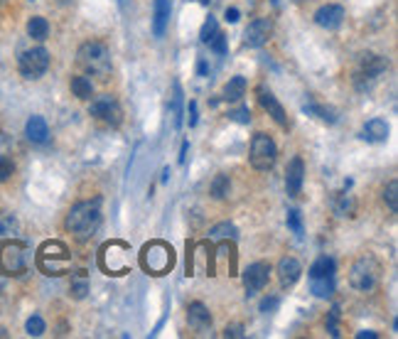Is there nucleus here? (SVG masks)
<instances>
[{"label": "nucleus", "instance_id": "f03ea898", "mask_svg": "<svg viewBox=\"0 0 398 339\" xmlns=\"http://www.w3.org/2000/svg\"><path fill=\"white\" fill-rule=\"evenodd\" d=\"M76 62H79V67L87 72V74L98 76V79H109L111 69H113L109 47L98 40L84 42V45L79 47V52H76Z\"/></svg>", "mask_w": 398, "mask_h": 339}, {"label": "nucleus", "instance_id": "c9c22d12", "mask_svg": "<svg viewBox=\"0 0 398 339\" xmlns=\"http://www.w3.org/2000/svg\"><path fill=\"white\" fill-rule=\"evenodd\" d=\"M25 329H27V334L30 337H42V334H45V320H42L40 315H32L27 320V325H25Z\"/></svg>", "mask_w": 398, "mask_h": 339}, {"label": "nucleus", "instance_id": "39448f33", "mask_svg": "<svg viewBox=\"0 0 398 339\" xmlns=\"http://www.w3.org/2000/svg\"><path fill=\"white\" fill-rule=\"evenodd\" d=\"M71 265V253L62 241H45L37 251V268L45 276H64Z\"/></svg>", "mask_w": 398, "mask_h": 339}, {"label": "nucleus", "instance_id": "ddd939ff", "mask_svg": "<svg viewBox=\"0 0 398 339\" xmlns=\"http://www.w3.org/2000/svg\"><path fill=\"white\" fill-rule=\"evenodd\" d=\"M268 276H271V265L258 261V263H251L246 270H243V287H246V293H258L263 290L265 283H268Z\"/></svg>", "mask_w": 398, "mask_h": 339}, {"label": "nucleus", "instance_id": "423d86ee", "mask_svg": "<svg viewBox=\"0 0 398 339\" xmlns=\"http://www.w3.org/2000/svg\"><path fill=\"white\" fill-rule=\"evenodd\" d=\"M386 69H388L386 57H381V54H374V52L362 54V57H359L357 69H354V76H352L354 87H357L359 91H369Z\"/></svg>", "mask_w": 398, "mask_h": 339}, {"label": "nucleus", "instance_id": "b1692460", "mask_svg": "<svg viewBox=\"0 0 398 339\" xmlns=\"http://www.w3.org/2000/svg\"><path fill=\"white\" fill-rule=\"evenodd\" d=\"M302 111H305L307 116H315V118H320V121L324 123H337V113L335 109H329V106H322V104H315V101H310V104L302 106Z\"/></svg>", "mask_w": 398, "mask_h": 339}, {"label": "nucleus", "instance_id": "09e8293b", "mask_svg": "<svg viewBox=\"0 0 398 339\" xmlns=\"http://www.w3.org/2000/svg\"><path fill=\"white\" fill-rule=\"evenodd\" d=\"M8 148V138L5 135H3V133H0V155H3V150Z\"/></svg>", "mask_w": 398, "mask_h": 339}, {"label": "nucleus", "instance_id": "c03bdc74", "mask_svg": "<svg viewBox=\"0 0 398 339\" xmlns=\"http://www.w3.org/2000/svg\"><path fill=\"white\" fill-rule=\"evenodd\" d=\"M239 18H241V12H239L236 8H226V12H224L226 23H239Z\"/></svg>", "mask_w": 398, "mask_h": 339}, {"label": "nucleus", "instance_id": "37998d69", "mask_svg": "<svg viewBox=\"0 0 398 339\" xmlns=\"http://www.w3.org/2000/svg\"><path fill=\"white\" fill-rule=\"evenodd\" d=\"M224 337H231V339L246 337V332H243V325H229V327L224 329Z\"/></svg>", "mask_w": 398, "mask_h": 339}, {"label": "nucleus", "instance_id": "a19ab883", "mask_svg": "<svg viewBox=\"0 0 398 339\" xmlns=\"http://www.w3.org/2000/svg\"><path fill=\"white\" fill-rule=\"evenodd\" d=\"M12 170H15V165H12V162L8 160L5 155H0V182H5V179H10Z\"/></svg>", "mask_w": 398, "mask_h": 339}, {"label": "nucleus", "instance_id": "ea45409f", "mask_svg": "<svg viewBox=\"0 0 398 339\" xmlns=\"http://www.w3.org/2000/svg\"><path fill=\"white\" fill-rule=\"evenodd\" d=\"M288 226L295 231V234H302V219H300V212H298V209H290L288 212Z\"/></svg>", "mask_w": 398, "mask_h": 339}, {"label": "nucleus", "instance_id": "393cba45", "mask_svg": "<svg viewBox=\"0 0 398 339\" xmlns=\"http://www.w3.org/2000/svg\"><path fill=\"white\" fill-rule=\"evenodd\" d=\"M310 290L318 298H329L335 293V276H322V278H310Z\"/></svg>", "mask_w": 398, "mask_h": 339}, {"label": "nucleus", "instance_id": "3c124183", "mask_svg": "<svg viewBox=\"0 0 398 339\" xmlns=\"http://www.w3.org/2000/svg\"><path fill=\"white\" fill-rule=\"evenodd\" d=\"M0 337H8V332H5V329H0Z\"/></svg>", "mask_w": 398, "mask_h": 339}, {"label": "nucleus", "instance_id": "dca6fc26", "mask_svg": "<svg viewBox=\"0 0 398 339\" xmlns=\"http://www.w3.org/2000/svg\"><path fill=\"white\" fill-rule=\"evenodd\" d=\"M315 23L324 30H337L344 23V8L329 3V6H322L318 12H315Z\"/></svg>", "mask_w": 398, "mask_h": 339}, {"label": "nucleus", "instance_id": "de8ad7c7", "mask_svg": "<svg viewBox=\"0 0 398 339\" xmlns=\"http://www.w3.org/2000/svg\"><path fill=\"white\" fill-rule=\"evenodd\" d=\"M190 126H197V104H190Z\"/></svg>", "mask_w": 398, "mask_h": 339}, {"label": "nucleus", "instance_id": "7ed1b4c3", "mask_svg": "<svg viewBox=\"0 0 398 339\" xmlns=\"http://www.w3.org/2000/svg\"><path fill=\"white\" fill-rule=\"evenodd\" d=\"M381 273L384 268L374 253H362L349 268V285L359 293H374L381 283Z\"/></svg>", "mask_w": 398, "mask_h": 339}, {"label": "nucleus", "instance_id": "473e14b6", "mask_svg": "<svg viewBox=\"0 0 398 339\" xmlns=\"http://www.w3.org/2000/svg\"><path fill=\"white\" fill-rule=\"evenodd\" d=\"M69 295L74 300H84L89 295V281L87 276H74L71 278V285H69Z\"/></svg>", "mask_w": 398, "mask_h": 339}, {"label": "nucleus", "instance_id": "a211bd4d", "mask_svg": "<svg viewBox=\"0 0 398 339\" xmlns=\"http://www.w3.org/2000/svg\"><path fill=\"white\" fill-rule=\"evenodd\" d=\"M170 12H173L170 0H155V10H153V32H155V37L165 35L170 23Z\"/></svg>", "mask_w": 398, "mask_h": 339}, {"label": "nucleus", "instance_id": "1a4fd4ad", "mask_svg": "<svg viewBox=\"0 0 398 339\" xmlns=\"http://www.w3.org/2000/svg\"><path fill=\"white\" fill-rule=\"evenodd\" d=\"M27 268V253L20 241H5L0 243V273L5 276H20Z\"/></svg>", "mask_w": 398, "mask_h": 339}, {"label": "nucleus", "instance_id": "79ce46f5", "mask_svg": "<svg viewBox=\"0 0 398 339\" xmlns=\"http://www.w3.org/2000/svg\"><path fill=\"white\" fill-rule=\"evenodd\" d=\"M278 305H280V300H278L276 295H268V298L261 300V312H273V310H278Z\"/></svg>", "mask_w": 398, "mask_h": 339}, {"label": "nucleus", "instance_id": "49530a36", "mask_svg": "<svg viewBox=\"0 0 398 339\" xmlns=\"http://www.w3.org/2000/svg\"><path fill=\"white\" fill-rule=\"evenodd\" d=\"M187 150H190V143L185 140V143H182V150H179V162H182V165L187 162Z\"/></svg>", "mask_w": 398, "mask_h": 339}, {"label": "nucleus", "instance_id": "603ef678", "mask_svg": "<svg viewBox=\"0 0 398 339\" xmlns=\"http://www.w3.org/2000/svg\"><path fill=\"white\" fill-rule=\"evenodd\" d=\"M199 3H202V6H209V0H199Z\"/></svg>", "mask_w": 398, "mask_h": 339}, {"label": "nucleus", "instance_id": "4468645a", "mask_svg": "<svg viewBox=\"0 0 398 339\" xmlns=\"http://www.w3.org/2000/svg\"><path fill=\"white\" fill-rule=\"evenodd\" d=\"M302 182H305V162H302V157H293L288 170H285V192H288V197L300 195Z\"/></svg>", "mask_w": 398, "mask_h": 339}, {"label": "nucleus", "instance_id": "f257e3e1", "mask_svg": "<svg viewBox=\"0 0 398 339\" xmlns=\"http://www.w3.org/2000/svg\"><path fill=\"white\" fill-rule=\"evenodd\" d=\"M101 219H104V214H101V197L81 199L69 209V214L64 219V229L69 231L76 241L84 243L98 231Z\"/></svg>", "mask_w": 398, "mask_h": 339}, {"label": "nucleus", "instance_id": "4c0bfd02", "mask_svg": "<svg viewBox=\"0 0 398 339\" xmlns=\"http://www.w3.org/2000/svg\"><path fill=\"white\" fill-rule=\"evenodd\" d=\"M207 45H209V50H214L217 54H226V37L221 35V32H217Z\"/></svg>", "mask_w": 398, "mask_h": 339}, {"label": "nucleus", "instance_id": "20e7f679", "mask_svg": "<svg viewBox=\"0 0 398 339\" xmlns=\"http://www.w3.org/2000/svg\"><path fill=\"white\" fill-rule=\"evenodd\" d=\"M140 268L148 273V276H165L175 268V248L170 243L155 241L145 243L143 251H140Z\"/></svg>", "mask_w": 398, "mask_h": 339}, {"label": "nucleus", "instance_id": "6e6552de", "mask_svg": "<svg viewBox=\"0 0 398 339\" xmlns=\"http://www.w3.org/2000/svg\"><path fill=\"white\" fill-rule=\"evenodd\" d=\"M128 253H131L128 243L109 241L104 243V248L98 253V265H101L109 276H123V273H128Z\"/></svg>", "mask_w": 398, "mask_h": 339}, {"label": "nucleus", "instance_id": "5701e85b", "mask_svg": "<svg viewBox=\"0 0 398 339\" xmlns=\"http://www.w3.org/2000/svg\"><path fill=\"white\" fill-rule=\"evenodd\" d=\"M243 94H246V79H243V76H234V79L226 81L221 98H224V101H241Z\"/></svg>", "mask_w": 398, "mask_h": 339}, {"label": "nucleus", "instance_id": "f704fd0d", "mask_svg": "<svg viewBox=\"0 0 398 339\" xmlns=\"http://www.w3.org/2000/svg\"><path fill=\"white\" fill-rule=\"evenodd\" d=\"M217 32H219V23H217V18H212V15H209V18L204 20L202 30H199V40H202L204 45H207V42L212 40V37L217 35Z\"/></svg>", "mask_w": 398, "mask_h": 339}, {"label": "nucleus", "instance_id": "a18cd8bd", "mask_svg": "<svg viewBox=\"0 0 398 339\" xmlns=\"http://www.w3.org/2000/svg\"><path fill=\"white\" fill-rule=\"evenodd\" d=\"M379 334L371 332V329H362V332H357V339H376Z\"/></svg>", "mask_w": 398, "mask_h": 339}, {"label": "nucleus", "instance_id": "2f4dec72", "mask_svg": "<svg viewBox=\"0 0 398 339\" xmlns=\"http://www.w3.org/2000/svg\"><path fill=\"white\" fill-rule=\"evenodd\" d=\"M229 190H231V179L226 175H217L212 182V197L214 199H226L229 197Z\"/></svg>", "mask_w": 398, "mask_h": 339}, {"label": "nucleus", "instance_id": "72a5a7b5", "mask_svg": "<svg viewBox=\"0 0 398 339\" xmlns=\"http://www.w3.org/2000/svg\"><path fill=\"white\" fill-rule=\"evenodd\" d=\"M384 201H386L388 209H391L393 214L398 212V182L396 179H391V182L384 187Z\"/></svg>", "mask_w": 398, "mask_h": 339}, {"label": "nucleus", "instance_id": "a878e982", "mask_svg": "<svg viewBox=\"0 0 398 339\" xmlns=\"http://www.w3.org/2000/svg\"><path fill=\"white\" fill-rule=\"evenodd\" d=\"M209 239H214V241H236L239 239V231L234 224H229V221H224V224H217L209 229Z\"/></svg>", "mask_w": 398, "mask_h": 339}, {"label": "nucleus", "instance_id": "5fc2aeb1", "mask_svg": "<svg viewBox=\"0 0 398 339\" xmlns=\"http://www.w3.org/2000/svg\"><path fill=\"white\" fill-rule=\"evenodd\" d=\"M59 3H67V0H59Z\"/></svg>", "mask_w": 398, "mask_h": 339}, {"label": "nucleus", "instance_id": "6ab92c4d", "mask_svg": "<svg viewBox=\"0 0 398 339\" xmlns=\"http://www.w3.org/2000/svg\"><path fill=\"white\" fill-rule=\"evenodd\" d=\"M362 138L369 140V143H384L388 138V123L384 118H371L362 128Z\"/></svg>", "mask_w": 398, "mask_h": 339}, {"label": "nucleus", "instance_id": "f3484780", "mask_svg": "<svg viewBox=\"0 0 398 339\" xmlns=\"http://www.w3.org/2000/svg\"><path fill=\"white\" fill-rule=\"evenodd\" d=\"M302 276V265L298 259H293V256H285V259H280V263H278V281H280V285L283 287H293L295 283L300 281Z\"/></svg>", "mask_w": 398, "mask_h": 339}, {"label": "nucleus", "instance_id": "f8f14e48", "mask_svg": "<svg viewBox=\"0 0 398 339\" xmlns=\"http://www.w3.org/2000/svg\"><path fill=\"white\" fill-rule=\"evenodd\" d=\"M273 35V20L271 18H256L243 30V45L246 47H263Z\"/></svg>", "mask_w": 398, "mask_h": 339}, {"label": "nucleus", "instance_id": "58836bf2", "mask_svg": "<svg viewBox=\"0 0 398 339\" xmlns=\"http://www.w3.org/2000/svg\"><path fill=\"white\" fill-rule=\"evenodd\" d=\"M231 121L236 123H251V111H248V106H239L236 111H231Z\"/></svg>", "mask_w": 398, "mask_h": 339}, {"label": "nucleus", "instance_id": "2eb2a0df", "mask_svg": "<svg viewBox=\"0 0 398 339\" xmlns=\"http://www.w3.org/2000/svg\"><path fill=\"white\" fill-rule=\"evenodd\" d=\"M258 104L263 106L265 111H268V116H271V118L278 123V126L288 131V126H290V123H288V116H285V109L280 106V101H278V98L273 96V91H268V89L261 87V89H258Z\"/></svg>", "mask_w": 398, "mask_h": 339}, {"label": "nucleus", "instance_id": "c756f323", "mask_svg": "<svg viewBox=\"0 0 398 339\" xmlns=\"http://www.w3.org/2000/svg\"><path fill=\"white\" fill-rule=\"evenodd\" d=\"M27 35L32 37V40H37V42L47 40V35H49V23H47L45 18H40V15L30 18V23H27Z\"/></svg>", "mask_w": 398, "mask_h": 339}, {"label": "nucleus", "instance_id": "864d4df0", "mask_svg": "<svg viewBox=\"0 0 398 339\" xmlns=\"http://www.w3.org/2000/svg\"><path fill=\"white\" fill-rule=\"evenodd\" d=\"M3 3H5V0H0V6H3Z\"/></svg>", "mask_w": 398, "mask_h": 339}, {"label": "nucleus", "instance_id": "8fccbe9b", "mask_svg": "<svg viewBox=\"0 0 398 339\" xmlns=\"http://www.w3.org/2000/svg\"><path fill=\"white\" fill-rule=\"evenodd\" d=\"M199 74H207V64H204V62H199Z\"/></svg>", "mask_w": 398, "mask_h": 339}, {"label": "nucleus", "instance_id": "0eeeda50", "mask_svg": "<svg viewBox=\"0 0 398 339\" xmlns=\"http://www.w3.org/2000/svg\"><path fill=\"white\" fill-rule=\"evenodd\" d=\"M254 170L258 173H268L273 170L278 160V148H276V140L268 135V133H256L254 140H251V155H248Z\"/></svg>", "mask_w": 398, "mask_h": 339}, {"label": "nucleus", "instance_id": "aec40b11", "mask_svg": "<svg viewBox=\"0 0 398 339\" xmlns=\"http://www.w3.org/2000/svg\"><path fill=\"white\" fill-rule=\"evenodd\" d=\"M332 212L342 219L344 217L352 219L354 214H357V199H354L352 195H346V192H335V195H332Z\"/></svg>", "mask_w": 398, "mask_h": 339}, {"label": "nucleus", "instance_id": "7c9ffc66", "mask_svg": "<svg viewBox=\"0 0 398 339\" xmlns=\"http://www.w3.org/2000/svg\"><path fill=\"white\" fill-rule=\"evenodd\" d=\"M170 116H173L175 128L182 126V91H179V84L173 87V98H170Z\"/></svg>", "mask_w": 398, "mask_h": 339}, {"label": "nucleus", "instance_id": "412c9836", "mask_svg": "<svg viewBox=\"0 0 398 339\" xmlns=\"http://www.w3.org/2000/svg\"><path fill=\"white\" fill-rule=\"evenodd\" d=\"M187 320L195 329H209L212 327V315L202 303H192L187 310Z\"/></svg>", "mask_w": 398, "mask_h": 339}, {"label": "nucleus", "instance_id": "4be33fe9", "mask_svg": "<svg viewBox=\"0 0 398 339\" xmlns=\"http://www.w3.org/2000/svg\"><path fill=\"white\" fill-rule=\"evenodd\" d=\"M25 133H27V138L32 140V143H45V140L49 138V128H47V121L42 116H32L27 121V126H25Z\"/></svg>", "mask_w": 398, "mask_h": 339}, {"label": "nucleus", "instance_id": "bb28decb", "mask_svg": "<svg viewBox=\"0 0 398 339\" xmlns=\"http://www.w3.org/2000/svg\"><path fill=\"white\" fill-rule=\"evenodd\" d=\"M20 231V221L15 214H0V241L3 239H15Z\"/></svg>", "mask_w": 398, "mask_h": 339}, {"label": "nucleus", "instance_id": "9b49d317", "mask_svg": "<svg viewBox=\"0 0 398 339\" xmlns=\"http://www.w3.org/2000/svg\"><path fill=\"white\" fill-rule=\"evenodd\" d=\"M49 69V52L45 47H32L20 54V74L25 79H40Z\"/></svg>", "mask_w": 398, "mask_h": 339}, {"label": "nucleus", "instance_id": "cd10ccee", "mask_svg": "<svg viewBox=\"0 0 398 339\" xmlns=\"http://www.w3.org/2000/svg\"><path fill=\"white\" fill-rule=\"evenodd\" d=\"M71 91L81 101H89L93 96V84L89 76H71Z\"/></svg>", "mask_w": 398, "mask_h": 339}, {"label": "nucleus", "instance_id": "9d476101", "mask_svg": "<svg viewBox=\"0 0 398 339\" xmlns=\"http://www.w3.org/2000/svg\"><path fill=\"white\" fill-rule=\"evenodd\" d=\"M89 113H91L93 118H98V121H104L106 126H111V128L121 126V121H123L121 104H118L115 96H111V94H101V96L91 98Z\"/></svg>", "mask_w": 398, "mask_h": 339}, {"label": "nucleus", "instance_id": "e433bc0d", "mask_svg": "<svg viewBox=\"0 0 398 339\" xmlns=\"http://www.w3.org/2000/svg\"><path fill=\"white\" fill-rule=\"evenodd\" d=\"M337 322H340V307H332L327 315V332L332 334V337H340V329H337Z\"/></svg>", "mask_w": 398, "mask_h": 339}, {"label": "nucleus", "instance_id": "c85d7f7f", "mask_svg": "<svg viewBox=\"0 0 398 339\" xmlns=\"http://www.w3.org/2000/svg\"><path fill=\"white\" fill-rule=\"evenodd\" d=\"M337 263L329 256H320L315 263L310 265V278H322V276H335Z\"/></svg>", "mask_w": 398, "mask_h": 339}]
</instances>
